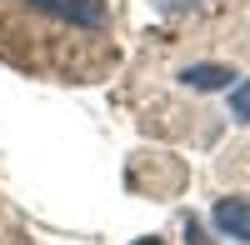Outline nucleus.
<instances>
[{
    "mask_svg": "<svg viewBox=\"0 0 250 245\" xmlns=\"http://www.w3.org/2000/svg\"><path fill=\"white\" fill-rule=\"evenodd\" d=\"M185 85H195V90H230L235 70L230 65H190L185 70Z\"/></svg>",
    "mask_w": 250,
    "mask_h": 245,
    "instance_id": "obj_3",
    "label": "nucleus"
},
{
    "mask_svg": "<svg viewBox=\"0 0 250 245\" xmlns=\"http://www.w3.org/2000/svg\"><path fill=\"white\" fill-rule=\"evenodd\" d=\"M215 225H220V235H235V240L250 245V200L245 195H225L215 205Z\"/></svg>",
    "mask_w": 250,
    "mask_h": 245,
    "instance_id": "obj_2",
    "label": "nucleus"
},
{
    "mask_svg": "<svg viewBox=\"0 0 250 245\" xmlns=\"http://www.w3.org/2000/svg\"><path fill=\"white\" fill-rule=\"evenodd\" d=\"M135 245H160V240H135Z\"/></svg>",
    "mask_w": 250,
    "mask_h": 245,
    "instance_id": "obj_6",
    "label": "nucleus"
},
{
    "mask_svg": "<svg viewBox=\"0 0 250 245\" xmlns=\"http://www.w3.org/2000/svg\"><path fill=\"white\" fill-rule=\"evenodd\" d=\"M230 115L250 125V80H245V85H230Z\"/></svg>",
    "mask_w": 250,
    "mask_h": 245,
    "instance_id": "obj_4",
    "label": "nucleus"
},
{
    "mask_svg": "<svg viewBox=\"0 0 250 245\" xmlns=\"http://www.w3.org/2000/svg\"><path fill=\"white\" fill-rule=\"evenodd\" d=\"M155 10H185V5H195V0H150Z\"/></svg>",
    "mask_w": 250,
    "mask_h": 245,
    "instance_id": "obj_5",
    "label": "nucleus"
},
{
    "mask_svg": "<svg viewBox=\"0 0 250 245\" xmlns=\"http://www.w3.org/2000/svg\"><path fill=\"white\" fill-rule=\"evenodd\" d=\"M25 5L45 10V15H55V20H65V25H75V30H90V35H100V30L110 25L105 0H25Z\"/></svg>",
    "mask_w": 250,
    "mask_h": 245,
    "instance_id": "obj_1",
    "label": "nucleus"
}]
</instances>
